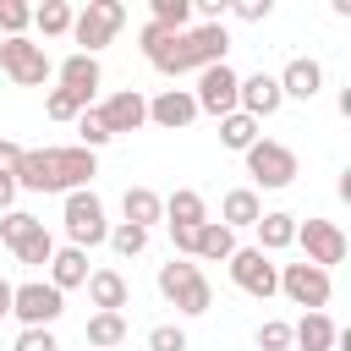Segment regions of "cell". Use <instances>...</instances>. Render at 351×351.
<instances>
[{"instance_id":"52a82bcc","label":"cell","mask_w":351,"mask_h":351,"mask_svg":"<svg viewBox=\"0 0 351 351\" xmlns=\"http://www.w3.org/2000/svg\"><path fill=\"white\" fill-rule=\"evenodd\" d=\"M0 71H5L16 88H44V82L55 77L44 44H33V38H0Z\"/></svg>"},{"instance_id":"d6a6232c","label":"cell","mask_w":351,"mask_h":351,"mask_svg":"<svg viewBox=\"0 0 351 351\" xmlns=\"http://www.w3.org/2000/svg\"><path fill=\"white\" fill-rule=\"evenodd\" d=\"M38 225H44L38 214H27V208H11V214H0V241H5V247H16V241H22V236H33Z\"/></svg>"},{"instance_id":"7402d4cb","label":"cell","mask_w":351,"mask_h":351,"mask_svg":"<svg viewBox=\"0 0 351 351\" xmlns=\"http://www.w3.org/2000/svg\"><path fill=\"white\" fill-rule=\"evenodd\" d=\"M121 214H126V225H137V230H154V225L165 219V197H159L154 186H126V197H121Z\"/></svg>"},{"instance_id":"ffe728a7","label":"cell","mask_w":351,"mask_h":351,"mask_svg":"<svg viewBox=\"0 0 351 351\" xmlns=\"http://www.w3.org/2000/svg\"><path fill=\"white\" fill-rule=\"evenodd\" d=\"M335 340H340V329H335L329 313H302L291 324V346L296 351H335Z\"/></svg>"},{"instance_id":"e0dca14e","label":"cell","mask_w":351,"mask_h":351,"mask_svg":"<svg viewBox=\"0 0 351 351\" xmlns=\"http://www.w3.org/2000/svg\"><path fill=\"white\" fill-rule=\"evenodd\" d=\"M88 302H93V313H126V307H132L126 274H121V269H93V274H88Z\"/></svg>"},{"instance_id":"5b68a950","label":"cell","mask_w":351,"mask_h":351,"mask_svg":"<svg viewBox=\"0 0 351 351\" xmlns=\"http://www.w3.org/2000/svg\"><path fill=\"white\" fill-rule=\"evenodd\" d=\"M121 27H126V5H121V0H88V5L71 16V38L82 44V55H99Z\"/></svg>"},{"instance_id":"60d3db41","label":"cell","mask_w":351,"mask_h":351,"mask_svg":"<svg viewBox=\"0 0 351 351\" xmlns=\"http://www.w3.org/2000/svg\"><path fill=\"white\" fill-rule=\"evenodd\" d=\"M16 165H22V143L0 137V176H16Z\"/></svg>"},{"instance_id":"8d00e7d4","label":"cell","mask_w":351,"mask_h":351,"mask_svg":"<svg viewBox=\"0 0 351 351\" xmlns=\"http://www.w3.org/2000/svg\"><path fill=\"white\" fill-rule=\"evenodd\" d=\"M148 351H186V329L181 324H154L148 329Z\"/></svg>"},{"instance_id":"7bdbcfd3","label":"cell","mask_w":351,"mask_h":351,"mask_svg":"<svg viewBox=\"0 0 351 351\" xmlns=\"http://www.w3.org/2000/svg\"><path fill=\"white\" fill-rule=\"evenodd\" d=\"M11 313V280H0V318Z\"/></svg>"},{"instance_id":"d4e9b609","label":"cell","mask_w":351,"mask_h":351,"mask_svg":"<svg viewBox=\"0 0 351 351\" xmlns=\"http://www.w3.org/2000/svg\"><path fill=\"white\" fill-rule=\"evenodd\" d=\"M208 219V203H203V192H192V186H176L170 197H165V225H203Z\"/></svg>"},{"instance_id":"ac0fdd59","label":"cell","mask_w":351,"mask_h":351,"mask_svg":"<svg viewBox=\"0 0 351 351\" xmlns=\"http://www.w3.org/2000/svg\"><path fill=\"white\" fill-rule=\"evenodd\" d=\"M55 77H60V88H66V93H77V99H88V104H93V88L104 82L99 55H82V49H77V55H66V60L55 66Z\"/></svg>"},{"instance_id":"83f0119b","label":"cell","mask_w":351,"mask_h":351,"mask_svg":"<svg viewBox=\"0 0 351 351\" xmlns=\"http://www.w3.org/2000/svg\"><path fill=\"white\" fill-rule=\"evenodd\" d=\"M71 16H77V11H71L66 0H44V5H33V27H38L44 38H66V33H71Z\"/></svg>"},{"instance_id":"7a4b0ae2","label":"cell","mask_w":351,"mask_h":351,"mask_svg":"<svg viewBox=\"0 0 351 351\" xmlns=\"http://www.w3.org/2000/svg\"><path fill=\"white\" fill-rule=\"evenodd\" d=\"M99 176V159L88 148H22V165H16V192H82L93 186Z\"/></svg>"},{"instance_id":"1f68e13d","label":"cell","mask_w":351,"mask_h":351,"mask_svg":"<svg viewBox=\"0 0 351 351\" xmlns=\"http://www.w3.org/2000/svg\"><path fill=\"white\" fill-rule=\"evenodd\" d=\"M82 110H93V104L77 99V93H66V88H49V99H44V115H49V121H77Z\"/></svg>"},{"instance_id":"30bf717a","label":"cell","mask_w":351,"mask_h":351,"mask_svg":"<svg viewBox=\"0 0 351 351\" xmlns=\"http://www.w3.org/2000/svg\"><path fill=\"white\" fill-rule=\"evenodd\" d=\"M230 280H236V291H247L258 302L280 296V263L269 252H258V247H236L230 252Z\"/></svg>"},{"instance_id":"f35d334b","label":"cell","mask_w":351,"mask_h":351,"mask_svg":"<svg viewBox=\"0 0 351 351\" xmlns=\"http://www.w3.org/2000/svg\"><path fill=\"white\" fill-rule=\"evenodd\" d=\"M269 11H274V0H236L230 5V16H241V22H263Z\"/></svg>"},{"instance_id":"836d02e7","label":"cell","mask_w":351,"mask_h":351,"mask_svg":"<svg viewBox=\"0 0 351 351\" xmlns=\"http://www.w3.org/2000/svg\"><path fill=\"white\" fill-rule=\"evenodd\" d=\"M104 241H110L121 258H137V252L148 247V230H137V225H126V219H121V225H110V236H104Z\"/></svg>"},{"instance_id":"484cf974","label":"cell","mask_w":351,"mask_h":351,"mask_svg":"<svg viewBox=\"0 0 351 351\" xmlns=\"http://www.w3.org/2000/svg\"><path fill=\"white\" fill-rule=\"evenodd\" d=\"M82 335H88L93 351H121V340H126V313H93V318L82 324Z\"/></svg>"},{"instance_id":"6da1fadb","label":"cell","mask_w":351,"mask_h":351,"mask_svg":"<svg viewBox=\"0 0 351 351\" xmlns=\"http://www.w3.org/2000/svg\"><path fill=\"white\" fill-rule=\"evenodd\" d=\"M143 55H148L154 71L186 77V71L219 66V60L230 55V33H225V27H208V22H197V27H186V33H170V27L148 22V27H143Z\"/></svg>"},{"instance_id":"ba28073f","label":"cell","mask_w":351,"mask_h":351,"mask_svg":"<svg viewBox=\"0 0 351 351\" xmlns=\"http://www.w3.org/2000/svg\"><path fill=\"white\" fill-rule=\"evenodd\" d=\"M11 313L22 318V329H49L66 313V296L49 280H22V285H11Z\"/></svg>"},{"instance_id":"8992f818","label":"cell","mask_w":351,"mask_h":351,"mask_svg":"<svg viewBox=\"0 0 351 351\" xmlns=\"http://www.w3.org/2000/svg\"><path fill=\"white\" fill-rule=\"evenodd\" d=\"M241 159H247L252 186H263V192H285V186L296 181V154H291L285 143H274V137H258Z\"/></svg>"},{"instance_id":"277c9868","label":"cell","mask_w":351,"mask_h":351,"mask_svg":"<svg viewBox=\"0 0 351 351\" xmlns=\"http://www.w3.org/2000/svg\"><path fill=\"white\" fill-rule=\"evenodd\" d=\"M60 225H66V247H99L104 236H110V219H104V197L93 192V186H82V192H66V203H60Z\"/></svg>"},{"instance_id":"7c38bea8","label":"cell","mask_w":351,"mask_h":351,"mask_svg":"<svg viewBox=\"0 0 351 351\" xmlns=\"http://www.w3.org/2000/svg\"><path fill=\"white\" fill-rule=\"evenodd\" d=\"M236 71H230V60H219V66H203L197 71V88H192V99H197V115H230L236 110Z\"/></svg>"},{"instance_id":"f546056e","label":"cell","mask_w":351,"mask_h":351,"mask_svg":"<svg viewBox=\"0 0 351 351\" xmlns=\"http://www.w3.org/2000/svg\"><path fill=\"white\" fill-rule=\"evenodd\" d=\"M148 22H159L170 33H186L192 27V0H154V16Z\"/></svg>"},{"instance_id":"d590c367","label":"cell","mask_w":351,"mask_h":351,"mask_svg":"<svg viewBox=\"0 0 351 351\" xmlns=\"http://www.w3.org/2000/svg\"><path fill=\"white\" fill-rule=\"evenodd\" d=\"M258 351H291V324L285 318H263L258 324Z\"/></svg>"},{"instance_id":"603a6c76","label":"cell","mask_w":351,"mask_h":351,"mask_svg":"<svg viewBox=\"0 0 351 351\" xmlns=\"http://www.w3.org/2000/svg\"><path fill=\"white\" fill-rule=\"evenodd\" d=\"M258 252H285V247H296V214H285V208H274V214H263L258 225Z\"/></svg>"},{"instance_id":"cb8c5ba5","label":"cell","mask_w":351,"mask_h":351,"mask_svg":"<svg viewBox=\"0 0 351 351\" xmlns=\"http://www.w3.org/2000/svg\"><path fill=\"white\" fill-rule=\"evenodd\" d=\"M230 252H236V230H225L219 219H203L192 258H203V263H230Z\"/></svg>"},{"instance_id":"8fae6325","label":"cell","mask_w":351,"mask_h":351,"mask_svg":"<svg viewBox=\"0 0 351 351\" xmlns=\"http://www.w3.org/2000/svg\"><path fill=\"white\" fill-rule=\"evenodd\" d=\"M280 296H291V302L307 307V313H324V307H329V269L280 263Z\"/></svg>"},{"instance_id":"4fadbf2b","label":"cell","mask_w":351,"mask_h":351,"mask_svg":"<svg viewBox=\"0 0 351 351\" xmlns=\"http://www.w3.org/2000/svg\"><path fill=\"white\" fill-rule=\"evenodd\" d=\"M280 104H285V99H280V82H274L269 71H252V77H241V82H236V110H241V115H252L258 126H263L269 115H280Z\"/></svg>"},{"instance_id":"44dd1931","label":"cell","mask_w":351,"mask_h":351,"mask_svg":"<svg viewBox=\"0 0 351 351\" xmlns=\"http://www.w3.org/2000/svg\"><path fill=\"white\" fill-rule=\"evenodd\" d=\"M88 252L82 247H55V258H49V285L66 296V291H77V285H88Z\"/></svg>"},{"instance_id":"74e56055","label":"cell","mask_w":351,"mask_h":351,"mask_svg":"<svg viewBox=\"0 0 351 351\" xmlns=\"http://www.w3.org/2000/svg\"><path fill=\"white\" fill-rule=\"evenodd\" d=\"M11 351H60V340H55V329H22Z\"/></svg>"},{"instance_id":"9c48e42d","label":"cell","mask_w":351,"mask_h":351,"mask_svg":"<svg viewBox=\"0 0 351 351\" xmlns=\"http://www.w3.org/2000/svg\"><path fill=\"white\" fill-rule=\"evenodd\" d=\"M296 247H302V263L313 269L346 263V230L335 219H296Z\"/></svg>"},{"instance_id":"3957f363","label":"cell","mask_w":351,"mask_h":351,"mask_svg":"<svg viewBox=\"0 0 351 351\" xmlns=\"http://www.w3.org/2000/svg\"><path fill=\"white\" fill-rule=\"evenodd\" d=\"M159 296H165L176 313H186V318H197V313L214 307V285H208V274H203L197 263H186V258L159 263Z\"/></svg>"},{"instance_id":"4316f807","label":"cell","mask_w":351,"mask_h":351,"mask_svg":"<svg viewBox=\"0 0 351 351\" xmlns=\"http://www.w3.org/2000/svg\"><path fill=\"white\" fill-rule=\"evenodd\" d=\"M263 132H258V121L252 115H241V110H230V115H219V143L225 148H236V154H247L252 143H258Z\"/></svg>"},{"instance_id":"ab89813d","label":"cell","mask_w":351,"mask_h":351,"mask_svg":"<svg viewBox=\"0 0 351 351\" xmlns=\"http://www.w3.org/2000/svg\"><path fill=\"white\" fill-rule=\"evenodd\" d=\"M170 247H176V258H192V247H197V230H192V225H170Z\"/></svg>"},{"instance_id":"5bb4252c","label":"cell","mask_w":351,"mask_h":351,"mask_svg":"<svg viewBox=\"0 0 351 351\" xmlns=\"http://www.w3.org/2000/svg\"><path fill=\"white\" fill-rule=\"evenodd\" d=\"M93 115L104 121V132H110V137H121V132H137V126H148V99H143L137 88H121V93H110V99H104Z\"/></svg>"},{"instance_id":"f1b7e54d","label":"cell","mask_w":351,"mask_h":351,"mask_svg":"<svg viewBox=\"0 0 351 351\" xmlns=\"http://www.w3.org/2000/svg\"><path fill=\"white\" fill-rule=\"evenodd\" d=\"M11 252H16V263H22V269H49V258H55V236L38 225V230H33V236H22Z\"/></svg>"},{"instance_id":"d6986e66","label":"cell","mask_w":351,"mask_h":351,"mask_svg":"<svg viewBox=\"0 0 351 351\" xmlns=\"http://www.w3.org/2000/svg\"><path fill=\"white\" fill-rule=\"evenodd\" d=\"M263 219V197L252 192V186H230L225 197H219V225L225 230H247V225H258Z\"/></svg>"},{"instance_id":"4dcf8cb0","label":"cell","mask_w":351,"mask_h":351,"mask_svg":"<svg viewBox=\"0 0 351 351\" xmlns=\"http://www.w3.org/2000/svg\"><path fill=\"white\" fill-rule=\"evenodd\" d=\"M33 27V5L27 0H0V33L5 38H27Z\"/></svg>"},{"instance_id":"b9f144b4","label":"cell","mask_w":351,"mask_h":351,"mask_svg":"<svg viewBox=\"0 0 351 351\" xmlns=\"http://www.w3.org/2000/svg\"><path fill=\"white\" fill-rule=\"evenodd\" d=\"M16 208V176H0V214Z\"/></svg>"},{"instance_id":"e575fe53","label":"cell","mask_w":351,"mask_h":351,"mask_svg":"<svg viewBox=\"0 0 351 351\" xmlns=\"http://www.w3.org/2000/svg\"><path fill=\"white\" fill-rule=\"evenodd\" d=\"M77 137H82L77 148H88V154H99V148L110 143V132H104V121H99L93 110H82V115H77Z\"/></svg>"},{"instance_id":"2e32d148","label":"cell","mask_w":351,"mask_h":351,"mask_svg":"<svg viewBox=\"0 0 351 351\" xmlns=\"http://www.w3.org/2000/svg\"><path fill=\"white\" fill-rule=\"evenodd\" d=\"M274 82H280V99H302V104H313L318 88H324V66H318L313 55H296V60H285V71H280Z\"/></svg>"},{"instance_id":"9a60e30c","label":"cell","mask_w":351,"mask_h":351,"mask_svg":"<svg viewBox=\"0 0 351 351\" xmlns=\"http://www.w3.org/2000/svg\"><path fill=\"white\" fill-rule=\"evenodd\" d=\"M148 121L165 126V132L192 126V121H197V99H192V88H159V93L148 99Z\"/></svg>"}]
</instances>
